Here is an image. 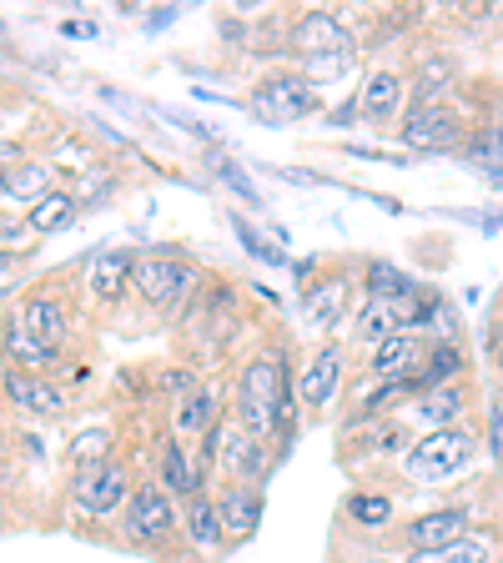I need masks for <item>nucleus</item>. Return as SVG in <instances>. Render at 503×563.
<instances>
[{
    "mask_svg": "<svg viewBox=\"0 0 503 563\" xmlns=\"http://www.w3.org/2000/svg\"><path fill=\"white\" fill-rule=\"evenodd\" d=\"M51 191V166L46 162H25V166H11V181L0 197L6 201H41Z\"/></svg>",
    "mask_w": 503,
    "mask_h": 563,
    "instance_id": "26",
    "label": "nucleus"
},
{
    "mask_svg": "<svg viewBox=\"0 0 503 563\" xmlns=\"http://www.w3.org/2000/svg\"><path fill=\"white\" fill-rule=\"evenodd\" d=\"M0 126H6V117H0Z\"/></svg>",
    "mask_w": 503,
    "mask_h": 563,
    "instance_id": "40",
    "label": "nucleus"
},
{
    "mask_svg": "<svg viewBox=\"0 0 503 563\" xmlns=\"http://www.w3.org/2000/svg\"><path fill=\"white\" fill-rule=\"evenodd\" d=\"M6 181H11V166L0 162V191H6Z\"/></svg>",
    "mask_w": 503,
    "mask_h": 563,
    "instance_id": "34",
    "label": "nucleus"
},
{
    "mask_svg": "<svg viewBox=\"0 0 503 563\" xmlns=\"http://www.w3.org/2000/svg\"><path fill=\"white\" fill-rule=\"evenodd\" d=\"M287 398H293V393H287V363H282L277 352L252 357V363L242 367V393H237V418H242V433H252V438H262V443H267Z\"/></svg>",
    "mask_w": 503,
    "mask_h": 563,
    "instance_id": "1",
    "label": "nucleus"
},
{
    "mask_svg": "<svg viewBox=\"0 0 503 563\" xmlns=\"http://www.w3.org/2000/svg\"><path fill=\"white\" fill-rule=\"evenodd\" d=\"M121 528H127V539L141 543V549H162V543L176 533V508H172V498H166V488H156V483H136L131 498H127V518H121Z\"/></svg>",
    "mask_w": 503,
    "mask_h": 563,
    "instance_id": "4",
    "label": "nucleus"
},
{
    "mask_svg": "<svg viewBox=\"0 0 503 563\" xmlns=\"http://www.w3.org/2000/svg\"><path fill=\"white\" fill-rule=\"evenodd\" d=\"M0 342H6V363L11 367H21V373H41L46 377V367H51V352H41L31 338H25L21 328H15V317L6 322V332H0Z\"/></svg>",
    "mask_w": 503,
    "mask_h": 563,
    "instance_id": "24",
    "label": "nucleus"
},
{
    "mask_svg": "<svg viewBox=\"0 0 503 563\" xmlns=\"http://www.w3.org/2000/svg\"><path fill=\"white\" fill-rule=\"evenodd\" d=\"M348 514L363 528H383L393 518V504H387L383 493H358V498H348Z\"/></svg>",
    "mask_w": 503,
    "mask_h": 563,
    "instance_id": "30",
    "label": "nucleus"
},
{
    "mask_svg": "<svg viewBox=\"0 0 503 563\" xmlns=\"http://www.w3.org/2000/svg\"><path fill=\"white\" fill-rule=\"evenodd\" d=\"M342 367H348V357H342L338 342H328V347L317 352L313 363L303 367V383H297V398L307 402V408H322V402L332 398V387H338Z\"/></svg>",
    "mask_w": 503,
    "mask_h": 563,
    "instance_id": "14",
    "label": "nucleus"
},
{
    "mask_svg": "<svg viewBox=\"0 0 503 563\" xmlns=\"http://www.w3.org/2000/svg\"><path fill=\"white\" fill-rule=\"evenodd\" d=\"M448 76H453V66H448V60H438V56L423 60V66H418V86H413V91H418V106L434 101V96L448 86Z\"/></svg>",
    "mask_w": 503,
    "mask_h": 563,
    "instance_id": "31",
    "label": "nucleus"
},
{
    "mask_svg": "<svg viewBox=\"0 0 503 563\" xmlns=\"http://www.w3.org/2000/svg\"><path fill=\"white\" fill-rule=\"evenodd\" d=\"M473 523H469V508H438V514H418L408 523V543L413 553H434V549H448V543L469 539Z\"/></svg>",
    "mask_w": 503,
    "mask_h": 563,
    "instance_id": "10",
    "label": "nucleus"
},
{
    "mask_svg": "<svg viewBox=\"0 0 503 563\" xmlns=\"http://www.w3.org/2000/svg\"><path fill=\"white\" fill-rule=\"evenodd\" d=\"M76 211H81L76 191H46V197L25 211V227H31L35 236H56V232H66V227L76 222Z\"/></svg>",
    "mask_w": 503,
    "mask_h": 563,
    "instance_id": "17",
    "label": "nucleus"
},
{
    "mask_svg": "<svg viewBox=\"0 0 503 563\" xmlns=\"http://www.w3.org/2000/svg\"><path fill=\"white\" fill-rule=\"evenodd\" d=\"M493 141H499V166H503V126H499V131H493Z\"/></svg>",
    "mask_w": 503,
    "mask_h": 563,
    "instance_id": "35",
    "label": "nucleus"
},
{
    "mask_svg": "<svg viewBox=\"0 0 503 563\" xmlns=\"http://www.w3.org/2000/svg\"><path fill=\"white\" fill-rule=\"evenodd\" d=\"M458 367H463V352H458L453 342H438L434 357H428V367L413 377V387H423V393H434V387H448V383L458 377Z\"/></svg>",
    "mask_w": 503,
    "mask_h": 563,
    "instance_id": "29",
    "label": "nucleus"
},
{
    "mask_svg": "<svg viewBox=\"0 0 503 563\" xmlns=\"http://www.w3.org/2000/svg\"><path fill=\"white\" fill-rule=\"evenodd\" d=\"M15 328H21L41 352H51V357H56V352L66 347V338H70V312H66V302H61V297L31 292L21 307H15Z\"/></svg>",
    "mask_w": 503,
    "mask_h": 563,
    "instance_id": "7",
    "label": "nucleus"
},
{
    "mask_svg": "<svg viewBox=\"0 0 503 563\" xmlns=\"http://www.w3.org/2000/svg\"><path fill=\"white\" fill-rule=\"evenodd\" d=\"M0 302H6V292H0Z\"/></svg>",
    "mask_w": 503,
    "mask_h": 563,
    "instance_id": "39",
    "label": "nucleus"
},
{
    "mask_svg": "<svg viewBox=\"0 0 503 563\" xmlns=\"http://www.w3.org/2000/svg\"><path fill=\"white\" fill-rule=\"evenodd\" d=\"M403 76L398 70H373L363 86V96H358V106H363V117L368 121H393L398 117V106H403Z\"/></svg>",
    "mask_w": 503,
    "mask_h": 563,
    "instance_id": "16",
    "label": "nucleus"
},
{
    "mask_svg": "<svg viewBox=\"0 0 503 563\" xmlns=\"http://www.w3.org/2000/svg\"><path fill=\"white\" fill-rule=\"evenodd\" d=\"M131 488H136L131 473L111 457V463H101V468H91V473H76L70 498H76V508H81L86 518H106V514H117V508H127Z\"/></svg>",
    "mask_w": 503,
    "mask_h": 563,
    "instance_id": "6",
    "label": "nucleus"
},
{
    "mask_svg": "<svg viewBox=\"0 0 503 563\" xmlns=\"http://www.w3.org/2000/svg\"><path fill=\"white\" fill-rule=\"evenodd\" d=\"M493 539L489 533H469V539L448 543V549H434V553H408V563H493Z\"/></svg>",
    "mask_w": 503,
    "mask_h": 563,
    "instance_id": "21",
    "label": "nucleus"
},
{
    "mask_svg": "<svg viewBox=\"0 0 503 563\" xmlns=\"http://www.w3.org/2000/svg\"><path fill=\"white\" fill-rule=\"evenodd\" d=\"M162 488H166V498L172 493H182V498H197L201 493V478H197V468H192V457H187V448H182V438H162Z\"/></svg>",
    "mask_w": 503,
    "mask_h": 563,
    "instance_id": "19",
    "label": "nucleus"
},
{
    "mask_svg": "<svg viewBox=\"0 0 503 563\" xmlns=\"http://www.w3.org/2000/svg\"><path fill=\"white\" fill-rule=\"evenodd\" d=\"M499 307H503V292H499Z\"/></svg>",
    "mask_w": 503,
    "mask_h": 563,
    "instance_id": "38",
    "label": "nucleus"
},
{
    "mask_svg": "<svg viewBox=\"0 0 503 563\" xmlns=\"http://www.w3.org/2000/svg\"><path fill=\"white\" fill-rule=\"evenodd\" d=\"M101 463H111V428H86V433L70 438V468L91 473Z\"/></svg>",
    "mask_w": 503,
    "mask_h": 563,
    "instance_id": "25",
    "label": "nucleus"
},
{
    "mask_svg": "<svg viewBox=\"0 0 503 563\" xmlns=\"http://www.w3.org/2000/svg\"><path fill=\"white\" fill-rule=\"evenodd\" d=\"M473 448H479V438L469 433V428H438V433H423L418 443L408 448V457H403V468H408L413 483H448L458 478V473H469L473 463Z\"/></svg>",
    "mask_w": 503,
    "mask_h": 563,
    "instance_id": "2",
    "label": "nucleus"
},
{
    "mask_svg": "<svg viewBox=\"0 0 503 563\" xmlns=\"http://www.w3.org/2000/svg\"><path fill=\"white\" fill-rule=\"evenodd\" d=\"M293 41L303 56H348L352 51V31L332 11H307L303 21H297Z\"/></svg>",
    "mask_w": 503,
    "mask_h": 563,
    "instance_id": "11",
    "label": "nucleus"
},
{
    "mask_svg": "<svg viewBox=\"0 0 503 563\" xmlns=\"http://www.w3.org/2000/svg\"><path fill=\"white\" fill-rule=\"evenodd\" d=\"M131 277H136V252H127V246H111V252H101V257L91 262V297L101 307L121 302V297L131 292Z\"/></svg>",
    "mask_w": 503,
    "mask_h": 563,
    "instance_id": "12",
    "label": "nucleus"
},
{
    "mask_svg": "<svg viewBox=\"0 0 503 563\" xmlns=\"http://www.w3.org/2000/svg\"><path fill=\"white\" fill-rule=\"evenodd\" d=\"M166 387H172V393H187V387H192V373H187V367H182V373H166Z\"/></svg>",
    "mask_w": 503,
    "mask_h": 563,
    "instance_id": "33",
    "label": "nucleus"
},
{
    "mask_svg": "<svg viewBox=\"0 0 503 563\" xmlns=\"http://www.w3.org/2000/svg\"><path fill=\"white\" fill-rule=\"evenodd\" d=\"M182 528H187V543L201 553L222 549V518H217V504L211 498H187V514H182Z\"/></svg>",
    "mask_w": 503,
    "mask_h": 563,
    "instance_id": "20",
    "label": "nucleus"
},
{
    "mask_svg": "<svg viewBox=\"0 0 503 563\" xmlns=\"http://www.w3.org/2000/svg\"><path fill=\"white\" fill-rule=\"evenodd\" d=\"M413 363H418V342L398 332V338H387V342H378V347H373V357H368V373L383 377V383H408Z\"/></svg>",
    "mask_w": 503,
    "mask_h": 563,
    "instance_id": "18",
    "label": "nucleus"
},
{
    "mask_svg": "<svg viewBox=\"0 0 503 563\" xmlns=\"http://www.w3.org/2000/svg\"><path fill=\"white\" fill-rule=\"evenodd\" d=\"M398 328H403V312H398V302H383V297H373V302L363 307V317H358V332H363L368 342H387V338H398Z\"/></svg>",
    "mask_w": 503,
    "mask_h": 563,
    "instance_id": "27",
    "label": "nucleus"
},
{
    "mask_svg": "<svg viewBox=\"0 0 503 563\" xmlns=\"http://www.w3.org/2000/svg\"><path fill=\"white\" fill-rule=\"evenodd\" d=\"M6 262H11V257H6V252H0V267H6Z\"/></svg>",
    "mask_w": 503,
    "mask_h": 563,
    "instance_id": "37",
    "label": "nucleus"
},
{
    "mask_svg": "<svg viewBox=\"0 0 503 563\" xmlns=\"http://www.w3.org/2000/svg\"><path fill=\"white\" fill-rule=\"evenodd\" d=\"M368 292L383 297V302H413V297H418V282H413L408 272H398L393 262H373V267H368Z\"/></svg>",
    "mask_w": 503,
    "mask_h": 563,
    "instance_id": "23",
    "label": "nucleus"
},
{
    "mask_svg": "<svg viewBox=\"0 0 503 563\" xmlns=\"http://www.w3.org/2000/svg\"><path fill=\"white\" fill-rule=\"evenodd\" d=\"M418 422H428V433H438V428H453V418L463 412V387H434V393H423L418 408Z\"/></svg>",
    "mask_w": 503,
    "mask_h": 563,
    "instance_id": "22",
    "label": "nucleus"
},
{
    "mask_svg": "<svg viewBox=\"0 0 503 563\" xmlns=\"http://www.w3.org/2000/svg\"><path fill=\"white\" fill-rule=\"evenodd\" d=\"M237 236H242V242H247V252H252V257H262V262H277V246H267V242H262V236L252 232V227H247V222H237Z\"/></svg>",
    "mask_w": 503,
    "mask_h": 563,
    "instance_id": "32",
    "label": "nucleus"
},
{
    "mask_svg": "<svg viewBox=\"0 0 503 563\" xmlns=\"http://www.w3.org/2000/svg\"><path fill=\"white\" fill-rule=\"evenodd\" d=\"M458 136H463V121H458V111L444 101L413 106L408 121H403V141H408L413 152H444Z\"/></svg>",
    "mask_w": 503,
    "mask_h": 563,
    "instance_id": "8",
    "label": "nucleus"
},
{
    "mask_svg": "<svg viewBox=\"0 0 503 563\" xmlns=\"http://www.w3.org/2000/svg\"><path fill=\"white\" fill-rule=\"evenodd\" d=\"M217 428V398H211L207 387H197L182 408H176V438H187V433H211Z\"/></svg>",
    "mask_w": 503,
    "mask_h": 563,
    "instance_id": "28",
    "label": "nucleus"
},
{
    "mask_svg": "<svg viewBox=\"0 0 503 563\" xmlns=\"http://www.w3.org/2000/svg\"><path fill=\"white\" fill-rule=\"evenodd\" d=\"M217 518H222V533L227 539H252L262 523V493L247 488V483H237V488H227L222 498H217Z\"/></svg>",
    "mask_w": 503,
    "mask_h": 563,
    "instance_id": "13",
    "label": "nucleus"
},
{
    "mask_svg": "<svg viewBox=\"0 0 503 563\" xmlns=\"http://www.w3.org/2000/svg\"><path fill=\"white\" fill-rule=\"evenodd\" d=\"M252 111H258L262 121H277V126H287V121H303L307 111H317V86L307 81V76H267V81L252 91Z\"/></svg>",
    "mask_w": 503,
    "mask_h": 563,
    "instance_id": "5",
    "label": "nucleus"
},
{
    "mask_svg": "<svg viewBox=\"0 0 503 563\" xmlns=\"http://www.w3.org/2000/svg\"><path fill=\"white\" fill-rule=\"evenodd\" d=\"M0 393L6 402L21 412H35V418H61L66 412V393L56 383H46L41 373H21V367H0Z\"/></svg>",
    "mask_w": 503,
    "mask_h": 563,
    "instance_id": "9",
    "label": "nucleus"
},
{
    "mask_svg": "<svg viewBox=\"0 0 503 563\" xmlns=\"http://www.w3.org/2000/svg\"><path fill=\"white\" fill-rule=\"evenodd\" d=\"M499 367H503V332H499Z\"/></svg>",
    "mask_w": 503,
    "mask_h": 563,
    "instance_id": "36",
    "label": "nucleus"
},
{
    "mask_svg": "<svg viewBox=\"0 0 503 563\" xmlns=\"http://www.w3.org/2000/svg\"><path fill=\"white\" fill-rule=\"evenodd\" d=\"M197 287V272L192 262L172 257V252H152V257H136V277H131V292L141 297L156 312H176V307L192 297Z\"/></svg>",
    "mask_w": 503,
    "mask_h": 563,
    "instance_id": "3",
    "label": "nucleus"
},
{
    "mask_svg": "<svg viewBox=\"0 0 503 563\" xmlns=\"http://www.w3.org/2000/svg\"><path fill=\"white\" fill-rule=\"evenodd\" d=\"M303 312L313 317L322 332L342 328V317H348V277H322L317 287H307Z\"/></svg>",
    "mask_w": 503,
    "mask_h": 563,
    "instance_id": "15",
    "label": "nucleus"
}]
</instances>
